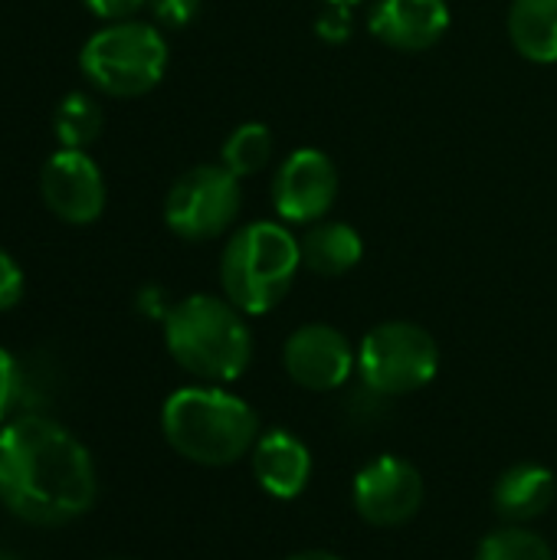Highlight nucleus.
I'll list each match as a JSON object with an SVG mask.
<instances>
[{"instance_id": "1", "label": "nucleus", "mask_w": 557, "mask_h": 560, "mask_svg": "<svg viewBox=\"0 0 557 560\" xmlns=\"http://www.w3.org/2000/svg\"><path fill=\"white\" fill-rule=\"evenodd\" d=\"M98 495L89 450L56 420L23 413L0 430V505L39 528L82 518Z\"/></svg>"}, {"instance_id": "2", "label": "nucleus", "mask_w": 557, "mask_h": 560, "mask_svg": "<svg viewBox=\"0 0 557 560\" xmlns=\"http://www.w3.org/2000/svg\"><path fill=\"white\" fill-rule=\"evenodd\" d=\"M161 433L181 459L204 469H227L253 453L263 430L243 397L220 384H190L164 400Z\"/></svg>"}, {"instance_id": "3", "label": "nucleus", "mask_w": 557, "mask_h": 560, "mask_svg": "<svg viewBox=\"0 0 557 560\" xmlns=\"http://www.w3.org/2000/svg\"><path fill=\"white\" fill-rule=\"evenodd\" d=\"M164 345L174 364L200 384H233L253 364L246 315L220 295H187L164 318Z\"/></svg>"}, {"instance_id": "4", "label": "nucleus", "mask_w": 557, "mask_h": 560, "mask_svg": "<svg viewBox=\"0 0 557 560\" xmlns=\"http://www.w3.org/2000/svg\"><path fill=\"white\" fill-rule=\"evenodd\" d=\"M302 269L299 236L286 223L253 220L240 226L220 256V285L243 315L272 312Z\"/></svg>"}, {"instance_id": "5", "label": "nucleus", "mask_w": 557, "mask_h": 560, "mask_svg": "<svg viewBox=\"0 0 557 560\" xmlns=\"http://www.w3.org/2000/svg\"><path fill=\"white\" fill-rule=\"evenodd\" d=\"M79 69L98 92L112 98H135L164 79L167 43L151 23L118 20L82 43Z\"/></svg>"}, {"instance_id": "6", "label": "nucleus", "mask_w": 557, "mask_h": 560, "mask_svg": "<svg viewBox=\"0 0 557 560\" xmlns=\"http://www.w3.org/2000/svg\"><path fill=\"white\" fill-rule=\"evenodd\" d=\"M440 348L417 322H381L358 345V377L374 397H407L433 384Z\"/></svg>"}, {"instance_id": "7", "label": "nucleus", "mask_w": 557, "mask_h": 560, "mask_svg": "<svg viewBox=\"0 0 557 560\" xmlns=\"http://www.w3.org/2000/svg\"><path fill=\"white\" fill-rule=\"evenodd\" d=\"M240 177L223 164H197L184 171L164 197V223L181 240L200 243L223 236L240 217Z\"/></svg>"}, {"instance_id": "8", "label": "nucleus", "mask_w": 557, "mask_h": 560, "mask_svg": "<svg viewBox=\"0 0 557 560\" xmlns=\"http://www.w3.org/2000/svg\"><path fill=\"white\" fill-rule=\"evenodd\" d=\"M427 486L414 463L401 456H374L351 482V502L361 522L371 528H401L423 509Z\"/></svg>"}, {"instance_id": "9", "label": "nucleus", "mask_w": 557, "mask_h": 560, "mask_svg": "<svg viewBox=\"0 0 557 560\" xmlns=\"http://www.w3.org/2000/svg\"><path fill=\"white\" fill-rule=\"evenodd\" d=\"M282 368L295 387L328 394L341 390L351 381V374L358 371V351L335 325L309 322L286 338Z\"/></svg>"}, {"instance_id": "10", "label": "nucleus", "mask_w": 557, "mask_h": 560, "mask_svg": "<svg viewBox=\"0 0 557 560\" xmlns=\"http://www.w3.org/2000/svg\"><path fill=\"white\" fill-rule=\"evenodd\" d=\"M338 200V167L318 148L292 151L272 180V207L282 223L312 226Z\"/></svg>"}, {"instance_id": "11", "label": "nucleus", "mask_w": 557, "mask_h": 560, "mask_svg": "<svg viewBox=\"0 0 557 560\" xmlns=\"http://www.w3.org/2000/svg\"><path fill=\"white\" fill-rule=\"evenodd\" d=\"M43 203L62 223L85 226L102 217L105 210V177L98 164L76 148H59L39 174Z\"/></svg>"}, {"instance_id": "12", "label": "nucleus", "mask_w": 557, "mask_h": 560, "mask_svg": "<svg viewBox=\"0 0 557 560\" xmlns=\"http://www.w3.org/2000/svg\"><path fill=\"white\" fill-rule=\"evenodd\" d=\"M250 466H253L256 486L279 502L299 499L309 489L312 469H315L312 450L305 446V440L282 427L259 433V440L250 453Z\"/></svg>"}, {"instance_id": "13", "label": "nucleus", "mask_w": 557, "mask_h": 560, "mask_svg": "<svg viewBox=\"0 0 557 560\" xmlns=\"http://www.w3.org/2000/svg\"><path fill=\"white\" fill-rule=\"evenodd\" d=\"M371 33L397 52H423L450 30L446 0H374Z\"/></svg>"}, {"instance_id": "14", "label": "nucleus", "mask_w": 557, "mask_h": 560, "mask_svg": "<svg viewBox=\"0 0 557 560\" xmlns=\"http://www.w3.org/2000/svg\"><path fill=\"white\" fill-rule=\"evenodd\" d=\"M557 499L555 472L542 463H515L492 486V509L506 525H532Z\"/></svg>"}, {"instance_id": "15", "label": "nucleus", "mask_w": 557, "mask_h": 560, "mask_svg": "<svg viewBox=\"0 0 557 560\" xmlns=\"http://www.w3.org/2000/svg\"><path fill=\"white\" fill-rule=\"evenodd\" d=\"M299 253H302V266L309 272L325 276V279H338L361 262L364 240L351 223L318 220L299 236Z\"/></svg>"}, {"instance_id": "16", "label": "nucleus", "mask_w": 557, "mask_h": 560, "mask_svg": "<svg viewBox=\"0 0 557 560\" xmlns=\"http://www.w3.org/2000/svg\"><path fill=\"white\" fill-rule=\"evenodd\" d=\"M509 39L532 62H557V0H512Z\"/></svg>"}, {"instance_id": "17", "label": "nucleus", "mask_w": 557, "mask_h": 560, "mask_svg": "<svg viewBox=\"0 0 557 560\" xmlns=\"http://www.w3.org/2000/svg\"><path fill=\"white\" fill-rule=\"evenodd\" d=\"M223 167L236 177H253L259 174L269 158H272V135L263 121H243L230 131V138L223 141Z\"/></svg>"}, {"instance_id": "18", "label": "nucleus", "mask_w": 557, "mask_h": 560, "mask_svg": "<svg viewBox=\"0 0 557 560\" xmlns=\"http://www.w3.org/2000/svg\"><path fill=\"white\" fill-rule=\"evenodd\" d=\"M53 125H56V138L62 148H76V151H85L98 131H102V108L95 105L92 95L85 92H69L56 115H53Z\"/></svg>"}, {"instance_id": "19", "label": "nucleus", "mask_w": 557, "mask_h": 560, "mask_svg": "<svg viewBox=\"0 0 557 560\" xmlns=\"http://www.w3.org/2000/svg\"><path fill=\"white\" fill-rule=\"evenodd\" d=\"M476 560H557L555 548L529 525H506L483 538Z\"/></svg>"}, {"instance_id": "20", "label": "nucleus", "mask_w": 557, "mask_h": 560, "mask_svg": "<svg viewBox=\"0 0 557 560\" xmlns=\"http://www.w3.org/2000/svg\"><path fill=\"white\" fill-rule=\"evenodd\" d=\"M23 400V371H20V361L0 348V423H10L16 407Z\"/></svg>"}, {"instance_id": "21", "label": "nucleus", "mask_w": 557, "mask_h": 560, "mask_svg": "<svg viewBox=\"0 0 557 560\" xmlns=\"http://www.w3.org/2000/svg\"><path fill=\"white\" fill-rule=\"evenodd\" d=\"M200 3H204V0H148L154 20L164 23V26H171V30L187 26V23L200 13Z\"/></svg>"}, {"instance_id": "22", "label": "nucleus", "mask_w": 557, "mask_h": 560, "mask_svg": "<svg viewBox=\"0 0 557 560\" xmlns=\"http://www.w3.org/2000/svg\"><path fill=\"white\" fill-rule=\"evenodd\" d=\"M315 33L325 43H345L351 36V7L328 3V10L315 20Z\"/></svg>"}, {"instance_id": "23", "label": "nucleus", "mask_w": 557, "mask_h": 560, "mask_svg": "<svg viewBox=\"0 0 557 560\" xmlns=\"http://www.w3.org/2000/svg\"><path fill=\"white\" fill-rule=\"evenodd\" d=\"M20 299H23V269L7 249H0V312L13 308Z\"/></svg>"}, {"instance_id": "24", "label": "nucleus", "mask_w": 557, "mask_h": 560, "mask_svg": "<svg viewBox=\"0 0 557 560\" xmlns=\"http://www.w3.org/2000/svg\"><path fill=\"white\" fill-rule=\"evenodd\" d=\"M85 10L105 23H118V20H131L141 7H148V0H82Z\"/></svg>"}, {"instance_id": "25", "label": "nucleus", "mask_w": 557, "mask_h": 560, "mask_svg": "<svg viewBox=\"0 0 557 560\" xmlns=\"http://www.w3.org/2000/svg\"><path fill=\"white\" fill-rule=\"evenodd\" d=\"M286 560H345V558H338V555H332V551H295V555H289Z\"/></svg>"}, {"instance_id": "26", "label": "nucleus", "mask_w": 557, "mask_h": 560, "mask_svg": "<svg viewBox=\"0 0 557 560\" xmlns=\"http://www.w3.org/2000/svg\"><path fill=\"white\" fill-rule=\"evenodd\" d=\"M325 3H341V7H355V3H361V0H325Z\"/></svg>"}, {"instance_id": "27", "label": "nucleus", "mask_w": 557, "mask_h": 560, "mask_svg": "<svg viewBox=\"0 0 557 560\" xmlns=\"http://www.w3.org/2000/svg\"><path fill=\"white\" fill-rule=\"evenodd\" d=\"M0 560H16V558H13L10 551H0Z\"/></svg>"}]
</instances>
